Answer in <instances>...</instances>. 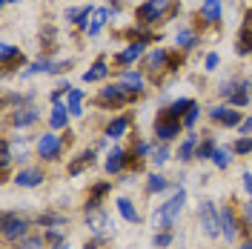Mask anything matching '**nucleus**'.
<instances>
[{
	"label": "nucleus",
	"instance_id": "obj_9",
	"mask_svg": "<svg viewBox=\"0 0 252 249\" xmlns=\"http://www.w3.org/2000/svg\"><path fill=\"white\" fill-rule=\"evenodd\" d=\"M15 184L20 189H34L43 184V169H37V166H29V169H20L15 175Z\"/></svg>",
	"mask_w": 252,
	"mask_h": 249
},
{
	"label": "nucleus",
	"instance_id": "obj_1",
	"mask_svg": "<svg viewBox=\"0 0 252 249\" xmlns=\"http://www.w3.org/2000/svg\"><path fill=\"white\" fill-rule=\"evenodd\" d=\"M184 203H187V192L178 189L169 201L158 206V212L152 215V226H155V232H169V229H172L175 220H178V215H181V209H184Z\"/></svg>",
	"mask_w": 252,
	"mask_h": 249
},
{
	"label": "nucleus",
	"instance_id": "obj_35",
	"mask_svg": "<svg viewBox=\"0 0 252 249\" xmlns=\"http://www.w3.org/2000/svg\"><path fill=\"white\" fill-rule=\"evenodd\" d=\"M92 17H94V9H92V6H80V15H78V20H75V26H78V29H89Z\"/></svg>",
	"mask_w": 252,
	"mask_h": 249
},
{
	"label": "nucleus",
	"instance_id": "obj_10",
	"mask_svg": "<svg viewBox=\"0 0 252 249\" xmlns=\"http://www.w3.org/2000/svg\"><path fill=\"white\" fill-rule=\"evenodd\" d=\"M155 135L160 143L172 140L175 135H181V121H169V118H158L155 121Z\"/></svg>",
	"mask_w": 252,
	"mask_h": 249
},
{
	"label": "nucleus",
	"instance_id": "obj_45",
	"mask_svg": "<svg viewBox=\"0 0 252 249\" xmlns=\"http://www.w3.org/2000/svg\"><path fill=\"white\" fill-rule=\"evenodd\" d=\"M218 63H220V58H218V52H209V55H206V72H215V69H218Z\"/></svg>",
	"mask_w": 252,
	"mask_h": 249
},
{
	"label": "nucleus",
	"instance_id": "obj_39",
	"mask_svg": "<svg viewBox=\"0 0 252 249\" xmlns=\"http://www.w3.org/2000/svg\"><path fill=\"white\" fill-rule=\"evenodd\" d=\"M172 241H175L172 232H155V238H152V247H155V249H166Z\"/></svg>",
	"mask_w": 252,
	"mask_h": 249
},
{
	"label": "nucleus",
	"instance_id": "obj_18",
	"mask_svg": "<svg viewBox=\"0 0 252 249\" xmlns=\"http://www.w3.org/2000/svg\"><path fill=\"white\" fill-rule=\"evenodd\" d=\"M106 75H109V63L100 58V61L92 63V69H86V72H83V80H86V83H94V80H103Z\"/></svg>",
	"mask_w": 252,
	"mask_h": 249
},
{
	"label": "nucleus",
	"instance_id": "obj_28",
	"mask_svg": "<svg viewBox=\"0 0 252 249\" xmlns=\"http://www.w3.org/2000/svg\"><path fill=\"white\" fill-rule=\"evenodd\" d=\"M195 149H198V135H189V138L181 143V149H178V157H181V160H192Z\"/></svg>",
	"mask_w": 252,
	"mask_h": 249
},
{
	"label": "nucleus",
	"instance_id": "obj_8",
	"mask_svg": "<svg viewBox=\"0 0 252 249\" xmlns=\"http://www.w3.org/2000/svg\"><path fill=\"white\" fill-rule=\"evenodd\" d=\"M61 149H63V140H58L55 135H43V138L37 140V155L43 157V160H58Z\"/></svg>",
	"mask_w": 252,
	"mask_h": 249
},
{
	"label": "nucleus",
	"instance_id": "obj_20",
	"mask_svg": "<svg viewBox=\"0 0 252 249\" xmlns=\"http://www.w3.org/2000/svg\"><path fill=\"white\" fill-rule=\"evenodd\" d=\"M175 43H178V49L189 52V49L198 46V34H195L192 29H178L175 31Z\"/></svg>",
	"mask_w": 252,
	"mask_h": 249
},
{
	"label": "nucleus",
	"instance_id": "obj_23",
	"mask_svg": "<svg viewBox=\"0 0 252 249\" xmlns=\"http://www.w3.org/2000/svg\"><path fill=\"white\" fill-rule=\"evenodd\" d=\"M92 163H94V152L89 149V152L78 155V160H72V163H69V175L75 178V175H80V172L86 169V166H92Z\"/></svg>",
	"mask_w": 252,
	"mask_h": 249
},
{
	"label": "nucleus",
	"instance_id": "obj_51",
	"mask_svg": "<svg viewBox=\"0 0 252 249\" xmlns=\"http://www.w3.org/2000/svg\"><path fill=\"white\" fill-rule=\"evenodd\" d=\"M100 244H103V241L97 238V241H92V244H86V247H83V249H97V247H100Z\"/></svg>",
	"mask_w": 252,
	"mask_h": 249
},
{
	"label": "nucleus",
	"instance_id": "obj_48",
	"mask_svg": "<svg viewBox=\"0 0 252 249\" xmlns=\"http://www.w3.org/2000/svg\"><path fill=\"white\" fill-rule=\"evenodd\" d=\"M244 220H247V226L252 229V201L244 203Z\"/></svg>",
	"mask_w": 252,
	"mask_h": 249
},
{
	"label": "nucleus",
	"instance_id": "obj_43",
	"mask_svg": "<svg viewBox=\"0 0 252 249\" xmlns=\"http://www.w3.org/2000/svg\"><path fill=\"white\" fill-rule=\"evenodd\" d=\"M46 241H49V244H55V247H63V226H61V229H49Z\"/></svg>",
	"mask_w": 252,
	"mask_h": 249
},
{
	"label": "nucleus",
	"instance_id": "obj_6",
	"mask_svg": "<svg viewBox=\"0 0 252 249\" xmlns=\"http://www.w3.org/2000/svg\"><path fill=\"white\" fill-rule=\"evenodd\" d=\"M86 223H89V229H92L100 241L106 238V235L112 232L109 226H112V220H109V215L103 212V209H92V212H86Z\"/></svg>",
	"mask_w": 252,
	"mask_h": 249
},
{
	"label": "nucleus",
	"instance_id": "obj_46",
	"mask_svg": "<svg viewBox=\"0 0 252 249\" xmlns=\"http://www.w3.org/2000/svg\"><path fill=\"white\" fill-rule=\"evenodd\" d=\"M244 189H247V195H250V201H252V172H244Z\"/></svg>",
	"mask_w": 252,
	"mask_h": 249
},
{
	"label": "nucleus",
	"instance_id": "obj_14",
	"mask_svg": "<svg viewBox=\"0 0 252 249\" xmlns=\"http://www.w3.org/2000/svg\"><path fill=\"white\" fill-rule=\"evenodd\" d=\"M126 163H129V152L126 149H112L109 155H106V172L109 175H118Z\"/></svg>",
	"mask_w": 252,
	"mask_h": 249
},
{
	"label": "nucleus",
	"instance_id": "obj_32",
	"mask_svg": "<svg viewBox=\"0 0 252 249\" xmlns=\"http://www.w3.org/2000/svg\"><path fill=\"white\" fill-rule=\"evenodd\" d=\"M149 160H152L155 166H163V163L169 160V149H166V143H160V146H152V152H149Z\"/></svg>",
	"mask_w": 252,
	"mask_h": 249
},
{
	"label": "nucleus",
	"instance_id": "obj_36",
	"mask_svg": "<svg viewBox=\"0 0 252 249\" xmlns=\"http://www.w3.org/2000/svg\"><path fill=\"white\" fill-rule=\"evenodd\" d=\"M121 83L132 86L135 92H141V89H143V78H141V72H129V69H126V72H124V80H121Z\"/></svg>",
	"mask_w": 252,
	"mask_h": 249
},
{
	"label": "nucleus",
	"instance_id": "obj_50",
	"mask_svg": "<svg viewBox=\"0 0 252 249\" xmlns=\"http://www.w3.org/2000/svg\"><path fill=\"white\" fill-rule=\"evenodd\" d=\"M78 15H80V9H66V20H72V23H75Z\"/></svg>",
	"mask_w": 252,
	"mask_h": 249
},
{
	"label": "nucleus",
	"instance_id": "obj_42",
	"mask_svg": "<svg viewBox=\"0 0 252 249\" xmlns=\"http://www.w3.org/2000/svg\"><path fill=\"white\" fill-rule=\"evenodd\" d=\"M9 163H12V143H9V140H3V146H0V166L6 169Z\"/></svg>",
	"mask_w": 252,
	"mask_h": 249
},
{
	"label": "nucleus",
	"instance_id": "obj_54",
	"mask_svg": "<svg viewBox=\"0 0 252 249\" xmlns=\"http://www.w3.org/2000/svg\"><path fill=\"white\" fill-rule=\"evenodd\" d=\"M55 249H66V247H55Z\"/></svg>",
	"mask_w": 252,
	"mask_h": 249
},
{
	"label": "nucleus",
	"instance_id": "obj_49",
	"mask_svg": "<svg viewBox=\"0 0 252 249\" xmlns=\"http://www.w3.org/2000/svg\"><path fill=\"white\" fill-rule=\"evenodd\" d=\"M241 132H244V135H252V118H244V124H241Z\"/></svg>",
	"mask_w": 252,
	"mask_h": 249
},
{
	"label": "nucleus",
	"instance_id": "obj_2",
	"mask_svg": "<svg viewBox=\"0 0 252 249\" xmlns=\"http://www.w3.org/2000/svg\"><path fill=\"white\" fill-rule=\"evenodd\" d=\"M135 89L126 86V83H115V86H106L100 89V97H97V106H124L129 97H135Z\"/></svg>",
	"mask_w": 252,
	"mask_h": 249
},
{
	"label": "nucleus",
	"instance_id": "obj_31",
	"mask_svg": "<svg viewBox=\"0 0 252 249\" xmlns=\"http://www.w3.org/2000/svg\"><path fill=\"white\" fill-rule=\"evenodd\" d=\"M17 58H23V55H20L12 43H3V46H0V63H3L6 69H9V66H12V61H17Z\"/></svg>",
	"mask_w": 252,
	"mask_h": 249
},
{
	"label": "nucleus",
	"instance_id": "obj_17",
	"mask_svg": "<svg viewBox=\"0 0 252 249\" xmlns=\"http://www.w3.org/2000/svg\"><path fill=\"white\" fill-rule=\"evenodd\" d=\"M201 17H204V23H209V26H218L220 23V0H204Z\"/></svg>",
	"mask_w": 252,
	"mask_h": 249
},
{
	"label": "nucleus",
	"instance_id": "obj_52",
	"mask_svg": "<svg viewBox=\"0 0 252 249\" xmlns=\"http://www.w3.org/2000/svg\"><path fill=\"white\" fill-rule=\"evenodd\" d=\"M238 249H252V241H247V244H241Z\"/></svg>",
	"mask_w": 252,
	"mask_h": 249
},
{
	"label": "nucleus",
	"instance_id": "obj_21",
	"mask_svg": "<svg viewBox=\"0 0 252 249\" xmlns=\"http://www.w3.org/2000/svg\"><path fill=\"white\" fill-rule=\"evenodd\" d=\"M69 115H72V112L66 109L63 103H55V106H52V118H49L52 129H66V124H69Z\"/></svg>",
	"mask_w": 252,
	"mask_h": 249
},
{
	"label": "nucleus",
	"instance_id": "obj_41",
	"mask_svg": "<svg viewBox=\"0 0 252 249\" xmlns=\"http://www.w3.org/2000/svg\"><path fill=\"white\" fill-rule=\"evenodd\" d=\"M40 46H43V49L55 46V26H46V29L40 31Z\"/></svg>",
	"mask_w": 252,
	"mask_h": 249
},
{
	"label": "nucleus",
	"instance_id": "obj_26",
	"mask_svg": "<svg viewBox=\"0 0 252 249\" xmlns=\"http://www.w3.org/2000/svg\"><path fill=\"white\" fill-rule=\"evenodd\" d=\"M126 129H129V118H115V121L106 126V138H124Z\"/></svg>",
	"mask_w": 252,
	"mask_h": 249
},
{
	"label": "nucleus",
	"instance_id": "obj_25",
	"mask_svg": "<svg viewBox=\"0 0 252 249\" xmlns=\"http://www.w3.org/2000/svg\"><path fill=\"white\" fill-rule=\"evenodd\" d=\"M235 52H238V55H250V52H252V29H250V26H244V29H241L238 43H235Z\"/></svg>",
	"mask_w": 252,
	"mask_h": 249
},
{
	"label": "nucleus",
	"instance_id": "obj_53",
	"mask_svg": "<svg viewBox=\"0 0 252 249\" xmlns=\"http://www.w3.org/2000/svg\"><path fill=\"white\" fill-rule=\"evenodd\" d=\"M3 3H20V0H3Z\"/></svg>",
	"mask_w": 252,
	"mask_h": 249
},
{
	"label": "nucleus",
	"instance_id": "obj_4",
	"mask_svg": "<svg viewBox=\"0 0 252 249\" xmlns=\"http://www.w3.org/2000/svg\"><path fill=\"white\" fill-rule=\"evenodd\" d=\"M26 229H29V220L17 212H6L3 215V238L6 241H20L26 238Z\"/></svg>",
	"mask_w": 252,
	"mask_h": 249
},
{
	"label": "nucleus",
	"instance_id": "obj_11",
	"mask_svg": "<svg viewBox=\"0 0 252 249\" xmlns=\"http://www.w3.org/2000/svg\"><path fill=\"white\" fill-rule=\"evenodd\" d=\"M37 118H40V112L34 109V106H17L15 115H12V124H15L17 129H26V126L37 124Z\"/></svg>",
	"mask_w": 252,
	"mask_h": 249
},
{
	"label": "nucleus",
	"instance_id": "obj_3",
	"mask_svg": "<svg viewBox=\"0 0 252 249\" xmlns=\"http://www.w3.org/2000/svg\"><path fill=\"white\" fill-rule=\"evenodd\" d=\"M198 218H201V229H204L206 238H218L220 235V215L215 212V203L201 201V206H198Z\"/></svg>",
	"mask_w": 252,
	"mask_h": 249
},
{
	"label": "nucleus",
	"instance_id": "obj_33",
	"mask_svg": "<svg viewBox=\"0 0 252 249\" xmlns=\"http://www.w3.org/2000/svg\"><path fill=\"white\" fill-rule=\"evenodd\" d=\"M146 189H149V192H166V189H169V181H166L163 175L152 172V175H149V184H146Z\"/></svg>",
	"mask_w": 252,
	"mask_h": 249
},
{
	"label": "nucleus",
	"instance_id": "obj_15",
	"mask_svg": "<svg viewBox=\"0 0 252 249\" xmlns=\"http://www.w3.org/2000/svg\"><path fill=\"white\" fill-rule=\"evenodd\" d=\"M141 55H143V43H138V40H135V43H129L124 52H118V55H115V63H118V66H129V63L138 61Z\"/></svg>",
	"mask_w": 252,
	"mask_h": 249
},
{
	"label": "nucleus",
	"instance_id": "obj_44",
	"mask_svg": "<svg viewBox=\"0 0 252 249\" xmlns=\"http://www.w3.org/2000/svg\"><path fill=\"white\" fill-rule=\"evenodd\" d=\"M198 118H201V109H198V103H195V106H192V109L187 112L184 124H187V126H195V124H198Z\"/></svg>",
	"mask_w": 252,
	"mask_h": 249
},
{
	"label": "nucleus",
	"instance_id": "obj_19",
	"mask_svg": "<svg viewBox=\"0 0 252 249\" xmlns=\"http://www.w3.org/2000/svg\"><path fill=\"white\" fill-rule=\"evenodd\" d=\"M250 94H252V83L250 80H238V89H235V94L229 97V103H232V106H247V103H250Z\"/></svg>",
	"mask_w": 252,
	"mask_h": 249
},
{
	"label": "nucleus",
	"instance_id": "obj_37",
	"mask_svg": "<svg viewBox=\"0 0 252 249\" xmlns=\"http://www.w3.org/2000/svg\"><path fill=\"white\" fill-rule=\"evenodd\" d=\"M80 100H83V92H80V89H72V92H69V112H72V115H83Z\"/></svg>",
	"mask_w": 252,
	"mask_h": 249
},
{
	"label": "nucleus",
	"instance_id": "obj_12",
	"mask_svg": "<svg viewBox=\"0 0 252 249\" xmlns=\"http://www.w3.org/2000/svg\"><path fill=\"white\" fill-rule=\"evenodd\" d=\"M220 235L226 241H235V235H238V220H235V212L229 206L220 209Z\"/></svg>",
	"mask_w": 252,
	"mask_h": 249
},
{
	"label": "nucleus",
	"instance_id": "obj_47",
	"mask_svg": "<svg viewBox=\"0 0 252 249\" xmlns=\"http://www.w3.org/2000/svg\"><path fill=\"white\" fill-rule=\"evenodd\" d=\"M63 69H69V61H58V63H52V72H49V75H61Z\"/></svg>",
	"mask_w": 252,
	"mask_h": 249
},
{
	"label": "nucleus",
	"instance_id": "obj_5",
	"mask_svg": "<svg viewBox=\"0 0 252 249\" xmlns=\"http://www.w3.org/2000/svg\"><path fill=\"white\" fill-rule=\"evenodd\" d=\"M166 9H169V0H146L135 9V17H138V23H155L163 17Z\"/></svg>",
	"mask_w": 252,
	"mask_h": 249
},
{
	"label": "nucleus",
	"instance_id": "obj_30",
	"mask_svg": "<svg viewBox=\"0 0 252 249\" xmlns=\"http://www.w3.org/2000/svg\"><path fill=\"white\" fill-rule=\"evenodd\" d=\"M215 140L212 138H204V143H198V149H195V157H201V160H212V155H215Z\"/></svg>",
	"mask_w": 252,
	"mask_h": 249
},
{
	"label": "nucleus",
	"instance_id": "obj_16",
	"mask_svg": "<svg viewBox=\"0 0 252 249\" xmlns=\"http://www.w3.org/2000/svg\"><path fill=\"white\" fill-rule=\"evenodd\" d=\"M169 58H172V55H169L166 49H155V52L146 55V69H149V72H160L163 66H169Z\"/></svg>",
	"mask_w": 252,
	"mask_h": 249
},
{
	"label": "nucleus",
	"instance_id": "obj_7",
	"mask_svg": "<svg viewBox=\"0 0 252 249\" xmlns=\"http://www.w3.org/2000/svg\"><path fill=\"white\" fill-rule=\"evenodd\" d=\"M209 118L215 121V124H223V126H241L244 124V118H241V112L235 106H212L209 109Z\"/></svg>",
	"mask_w": 252,
	"mask_h": 249
},
{
	"label": "nucleus",
	"instance_id": "obj_24",
	"mask_svg": "<svg viewBox=\"0 0 252 249\" xmlns=\"http://www.w3.org/2000/svg\"><path fill=\"white\" fill-rule=\"evenodd\" d=\"M232 155H235V152H232V146H218V149H215V155H212V163H215L218 169H226V166L232 163Z\"/></svg>",
	"mask_w": 252,
	"mask_h": 249
},
{
	"label": "nucleus",
	"instance_id": "obj_40",
	"mask_svg": "<svg viewBox=\"0 0 252 249\" xmlns=\"http://www.w3.org/2000/svg\"><path fill=\"white\" fill-rule=\"evenodd\" d=\"M235 89H238V80H220L218 94H220V97H226V100H229V97L235 94Z\"/></svg>",
	"mask_w": 252,
	"mask_h": 249
},
{
	"label": "nucleus",
	"instance_id": "obj_29",
	"mask_svg": "<svg viewBox=\"0 0 252 249\" xmlns=\"http://www.w3.org/2000/svg\"><path fill=\"white\" fill-rule=\"evenodd\" d=\"M46 247V238L43 235H26L17 241V249H43Z\"/></svg>",
	"mask_w": 252,
	"mask_h": 249
},
{
	"label": "nucleus",
	"instance_id": "obj_38",
	"mask_svg": "<svg viewBox=\"0 0 252 249\" xmlns=\"http://www.w3.org/2000/svg\"><path fill=\"white\" fill-rule=\"evenodd\" d=\"M232 152H235V155H250L252 152V138H238L235 143H232Z\"/></svg>",
	"mask_w": 252,
	"mask_h": 249
},
{
	"label": "nucleus",
	"instance_id": "obj_34",
	"mask_svg": "<svg viewBox=\"0 0 252 249\" xmlns=\"http://www.w3.org/2000/svg\"><path fill=\"white\" fill-rule=\"evenodd\" d=\"M37 223L46 226V229H61V226H66V218H63V215H40Z\"/></svg>",
	"mask_w": 252,
	"mask_h": 249
},
{
	"label": "nucleus",
	"instance_id": "obj_27",
	"mask_svg": "<svg viewBox=\"0 0 252 249\" xmlns=\"http://www.w3.org/2000/svg\"><path fill=\"white\" fill-rule=\"evenodd\" d=\"M118 212H121L129 223H138V209H135V203L129 201V198H121V201H118Z\"/></svg>",
	"mask_w": 252,
	"mask_h": 249
},
{
	"label": "nucleus",
	"instance_id": "obj_22",
	"mask_svg": "<svg viewBox=\"0 0 252 249\" xmlns=\"http://www.w3.org/2000/svg\"><path fill=\"white\" fill-rule=\"evenodd\" d=\"M109 23V9H94V17H92V23H89V37H97L100 34V29Z\"/></svg>",
	"mask_w": 252,
	"mask_h": 249
},
{
	"label": "nucleus",
	"instance_id": "obj_13",
	"mask_svg": "<svg viewBox=\"0 0 252 249\" xmlns=\"http://www.w3.org/2000/svg\"><path fill=\"white\" fill-rule=\"evenodd\" d=\"M195 106V100H189V97H181V100H175V103H169L166 109H163V115L160 118H169V121H181V118H187V112Z\"/></svg>",
	"mask_w": 252,
	"mask_h": 249
}]
</instances>
